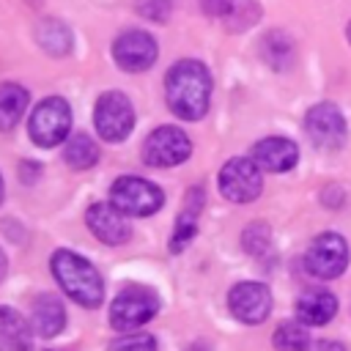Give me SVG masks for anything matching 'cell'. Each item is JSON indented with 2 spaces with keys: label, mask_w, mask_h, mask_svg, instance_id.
<instances>
[{
  "label": "cell",
  "mask_w": 351,
  "mask_h": 351,
  "mask_svg": "<svg viewBox=\"0 0 351 351\" xmlns=\"http://www.w3.org/2000/svg\"><path fill=\"white\" fill-rule=\"evenodd\" d=\"M165 101L181 121H200L211 101V74L200 60L184 58L165 74Z\"/></svg>",
  "instance_id": "1"
},
{
  "label": "cell",
  "mask_w": 351,
  "mask_h": 351,
  "mask_svg": "<svg viewBox=\"0 0 351 351\" xmlns=\"http://www.w3.org/2000/svg\"><path fill=\"white\" fill-rule=\"evenodd\" d=\"M52 274L58 285L66 291V296L82 307H99L104 302V282L96 266L77 255L74 250H58L49 261Z\"/></svg>",
  "instance_id": "2"
},
{
  "label": "cell",
  "mask_w": 351,
  "mask_h": 351,
  "mask_svg": "<svg viewBox=\"0 0 351 351\" xmlns=\"http://www.w3.org/2000/svg\"><path fill=\"white\" fill-rule=\"evenodd\" d=\"M159 313V296L148 285H123L110 302V326L115 332H132L148 324Z\"/></svg>",
  "instance_id": "3"
},
{
  "label": "cell",
  "mask_w": 351,
  "mask_h": 351,
  "mask_svg": "<svg viewBox=\"0 0 351 351\" xmlns=\"http://www.w3.org/2000/svg\"><path fill=\"white\" fill-rule=\"evenodd\" d=\"M69 129H71V107L60 96L41 99L27 118L30 140L38 148H55V145L66 143V137H71Z\"/></svg>",
  "instance_id": "4"
},
{
  "label": "cell",
  "mask_w": 351,
  "mask_h": 351,
  "mask_svg": "<svg viewBox=\"0 0 351 351\" xmlns=\"http://www.w3.org/2000/svg\"><path fill=\"white\" fill-rule=\"evenodd\" d=\"M110 203L126 217H151L165 206V192L140 176H121L110 186Z\"/></svg>",
  "instance_id": "5"
},
{
  "label": "cell",
  "mask_w": 351,
  "mask_h": 351,
  "mask_svg": "<svg viewBox=\"0 0 351 351\" xmlns=\"http://www.w3.org/2000/svg\"><path fill=\"white\" fill-rule=\"evenodd\" d=\"M93 126H96L99 137L107 143L126 140L129 132L134 129V107H132L129 96L121 90H104L93 107Z\"/></svg>",
  "instance_id": "6"
},
{
  "label": "cell",
  "mask_w": 351,
  "mask_h": 351,
  "mask_svg": "<svg viewBox=\"0 0 351 351\" xmlns=\"http://www.w3.org/2000/svg\"><path fill=\"white\" fill-rule=\"evenodd\" d=\"M217 184H219L222 197H228L230 203H250L261 195L263 176L252 156H233L222 165Z\"/></svg>",
  "instance_id": "7"
},
{
  "label": "cell",
  "mask_w": 351,
  "mask_h": 351,
  "mask_svg": "<svg viewBox=\"0 0 351 351\" xmlns=\"http://www.w3.org/2000/svg\"><path fill=\"white\" fill-rule=\"evenodd\" d=\"M192 143L178 126H159L143 140V162L151 167H176L186 162Z\"/></svg>",
  "instance_id": "8"
},
{
  "label": "cell",
  "mask_w": 351,
  "mask_h": 351,
  "mask_svg": "<svg viewBox=\"0 0 351 351\" xmlns=\"http://www.w3.org/2000/svg\"><path fill=\"white\" fill-rule=\"evenodd\" d=\"M304 266L313 277H321V280H332V277H340L348 266V244L343 236L337 233H321L310 247H307V255H304Z\"/></svg>",
  "instance_id": "9"
},
{
  "label": "cell",
  "mask_w": 351,
  "mask_h": 351,
  "mask_svg": "<svg viewBox=\"0 0 351 351\" xmlns=\"http://www.w3.org/2000/svg\"><path fill=\"white\" fill-rule=\"evenodd\" d=\"M304 129L315 148L335 151L346 143V118L332 101H321V104L310 107L307 118H304Z\"/></svg>",
  "instance_id": "10"
},
{
  "label": "cell",
  "mask_w": 351,
  "mask_h": 351,
  "mask_svg": "<svg viewBox=\"0 0 351 351\" xmlns=\"http://www.w3.org/2000/svg\"><path fill=\"white\" fill-rule=\"evenodd\" d=\"M112 58L123 71H145L156 63L159 47L156 38L145 30H126L112 44Z\"/></svg>",
  "instance_id": "11"
},
{
  "label": "cell",
  "mask_w": 351,
  "mask_h": 351,
  "mask_svg": "<svg viewBox=\"0 0 351 351\" xmlns=\"http://www.w3.org/2000/svg\"><path fill=\"white\" fill-rule=\"evenodd\" d=\"M228 307L241 324H261L271 313V291L263 282H239L228 293Z\"/></svg>",
  "instance_id": "12"
},
{
  "label": "cell",
  "mask_w": 351,
  "mask_h": 351,
  "mask_svg": "<svg viewBox=\"0 0 351 351\" xmlns=\"http://www.w3.org/2000/svg\"><path fill=\"white\" fill-rule=\"evenodd\" d=\"M85 222L90 233L101 244H110V247H118L132 236V225L126 222V214L118 211L112 203H93L85 214Z\"/></svg>",
  "instance_id": "13"
},
{
  "label": "cell",
  "mask_w": 351,
  "mask_h": 351,
  "mask_svg": "<svg viewBox=\"0 0 351 351\" xmlns=\"http://www.w3.org/2000/svg\"><path fill=\"white\" fill-rule=\"evenodd\" d=\"M252 159L261 170L269 173H285L299 162V148L288 137H263L252 145Z\"/></svg>",
  "instance_id": "14"
},
{
  "label": "cell",
  "mask_w": 351,
  "mask_h": 351,
  "mask_svg": "<svg viewBox=\"0 0 351 351\" xmlns=\"http://www.w3.org/2000/svg\"><path fill=\"white\" fill-rule=\"evenodd\" d=\"M203 11L208 16L225 19L230 30L250 27L258 19V14H261L255 0H203Z\"/></svg>",
  "instance_id": "15"
},
{
  "label": "cell",
  "mask_w": 351,
  "mask_h": 351,
  "mask_svg": "<svg viewBox=\"0 0 351 351\" xmlns=\"http://www.w3.org/2000/svg\"><path fill=\"white\" fill-rule=\"evenodd\" d=\"M203 189L200 186H192L186 192V200H184V208L176 219V230H173V239H170V252H181L197 233V217L203 211Z\"/></svg>",
  "instance_id": "16"
},
{
  "label": "cell",
  "mask_w": 351,
  "mask_h": 351,
  "mask_svg": "<svg viewBox=\"0 0 351 351\" xmlns=\"http://www.w3.org/2000/svg\"><path fill=\"white\" fill-rule=\"evenodd\" d=\"M337 313V299L329 291H307L296 299V318L304 326H324Z\"/></svg>",
  "instance_id": "17"
},
{
  "label": "cell",
  "mask_w": 351,
  "mask_h": 351,
  "mask_svg": "<svg viewBox=\"0 0 351 351\" xmlns=\"http://www.w3.org/2000/svg\"><path fill=\"white\" fill-rule=\"evenodd\" d=\"M0 351H33V332L22 313L0 307Z\"/></svg>",
  "instance_id": "18"
},
{
  "label": "cell",
  "mask_w": 351,
  "mask_h": 351,
  "mask_svg": "<svg viewBox=\"0 0 351 351\" xmlns=\"http://www.w3.org/2000/svg\"><path fill=\"white\" fill-rule=\"evenodd\" d=\"M66 326V307L58 296L52 293H41L33 302V329L41 337H55L60 335V329Z\"/></svg>",
  "instance_id": "19"
},
{
  "label": "cell",
  "mask_w": 351,
  "mask_h": 351,
  "mask_svg": "<svg viewBox=\"0 0 351 351\" xmlns=\"http://www.w3.org/2000/svg\"><path fill=\"white\" fill-rule=\"evenodd\" d=\"M27 101H30L27 88L16 82H0V132H11L22 121Z\"/></svg>",
  "instance_id": "20"
},
{
  "label": "cell",
  "mask_w": 351,
  "mask_h": 351,
  "mask_svg": "<svg viewBox=\"0 0 351 351\" xmlns=\"http://www.w3.org/2000/svg\"><path fill=\"white\" fill-rule=\"evenodd\" d=\"M36 41H38V47H41L44 52H49V55H55V58H63V55L71 52L74 36H71V30H69L66 22L49 16V19H41V22L36 25Z\"/></svg>",
  "instance_id": "21"
},
{
  "label": "cell",
  "mask_w": 351,
  "mask_h": 351,
  "mask_svg": "<svg viewBox=\"0 0 351 351\" xmlns=\"http://www.w3.org/2000/svg\"><path fill=\"white\" fill-rule=\"evenodd\" d=\"M63 162L74 170H88L99 162V145L85 132H74L63 145Z\"/></svg>",
  "instance_id": "22"
},
{
  "label": "cell",
  "mask_w": 351,
  "mask_h": 351,
  "mask_svg": "<svg viewBox=\"0 0 351 351\" xmlns=\"http://www.w3.org/2000/svg\"><path fill=\"white\" fill-rule=\"evenodd\" d=\"M261 58L271 69H288L293 60V41L282 30H271L261 38Z\"/></svg>",
  "instance_id": "23"
},
{
  "label": "cell",
  "mask_w": 351,
  "mask_h": 351,
  "mask_svg": "<svg viewBox=\"0 0 351 351\" xmlns=\"http://www.w3.org/2000/svg\"><path fill=\"white\" fill-rule=\"evenodd\" d=\"M274 348L277 351H307L310 346V335L304 329V324H296V321H285L274 329V337H271Z\"/></svg>",
  "instance_id": "24"
},
{
  "label": "cell",
  "mask_w": 351,
  "mask_h": 351,
  "mask_svg": "<svg viewBox=\"0 0 351 351\" xmlns=\"http://www.w3.org/2000/svg\"><path fill=\"white\" fill-rule=\"evenodd\" d=\"M271 244V230L266 222H252L244 228L241 233V247L250 252V255H263Z\"/></svg>",
  "instance_id": "25"
},
{
  "label": "cell",
  "mask_w": 351,
  "mask_h": 351,
  "mask_svg": "<svg viewBox=\"0 0 351 351\" xmlns=\"http://www.w3.org/2000/svg\"><path fill=\"white\" fill-rule=\"evenodd\" d=\"M107 351H156V340L148 332H123V337L112 340Z\"/></svg>",
  "instance_id": "26"
},
{
  "label": "cell",
  "mask_w": 351,
  "mask_h": 351,
  "mask_svg": "<svg viewBox=\"0 0 351 351\" xmlns=\"http://www.w3.org/2000/svg\"><path fill=\"white\" fill-rule=\"evenodd\" d=\"M134 8H137V14L145 16V19L167 22V19H170V11H173V3H170V0H137Z\"/></svg>",
  "instance_id": "27"
},
{
  "label": "cell",
  "mask_w": 351,
  "mask_h": 351,
  "mask_svg": "<svg viewBox=\"0 0 351 351\" xmlns=\"http://www.w3.org/2000/svg\"><path fill=\"white\" fill-rule=\"evenodd\" d=\"M321 203L329 206V208H340V206L346 203V192H343L340 186H326V189L321 192Z\"/></svg>",
  "instance_id": "28"
},
{
  "label": "cell",
  "mask_w": 351,
  "mask_h": 351,
  "mask_svg": "<svg viewBox=\"0 0 351 351\" xmlns=\"http://www.w3.org/2000/svg\"><path fill=\"white\" fill-rule=\"evenodd\" d=\"M38 170H41V167H38V165H33V162H22V165H19V173L25 176V181H27V184H33V181H36V173H38ZM22 176H19V178H22Z\"/></svg>",
  "instance_id": "29"
},
{
  "label": "cell",
  "mask_w": 351,
  "mask_h": 351,
  "mask_svg": "<svg viewBox=\"0 0 351 351\" xmlns=\"http://www.w3.org/2000/svg\"><path fill=\"white\" fill-rule=\"evenodd\" d=\"M313 351H346L337 340H318L315 346H313Z\"/></svg>",
  "instance_id": "30"
},
{
  "label": "cell",
  "mask_w": 351,
  "mask_h": 351,
  "mask_svg": "<svg viewBox=\"0 0 351 351\" xmlns=\"http://www.w3.org/2000/svg\"><path fill=\"white\" fill-rule=\"evenodd\" d=\"M186 351H211V346L208 343H192V346H186Z\"/></svg>",
  "instance_id": "31"
},
{
  "label": "cell",
  "mask_w": 351,
  "mask_h": 351,
  "mask_svg": "<svg viewBox=\"0 0 351 351\" xmlns=\"http://www.w3.org/2000/svg\"><path fill=\"white\" fill-rule=\"evenodd\" d=\"M5 271H8V263H5V252L0 250V280L5 277Z\"/></svg>",
  "instance_id": "32"
},
{
  "label": "cell",
  "mask_w": 351,
  "mask_h": 351,
  "mask_svg": "<svg viewBox=\"0 0 351 351\" xmlns=\"http://www.w3.org/2000/svg\"><path fill=\"white\" fill-rule=\"evenodd\" d=\"M3 197H5V184H3V176H0V203H3Z\"/></svg>",
  "instance_id": "33"
},
{
  "label": "cell",
  "mask_w": 351,
  "mask_h": 351,
  "mask_svg": "<svg viewBox=\"0 0 351 351\" xmlns=\"http://www.w3.org/2000/svg\"><path fill=\"white\" fill-rule=\"evenodd\" d=\"M346 33H348V41H351V22H348V30Z\"/></svg>",
  "instance_id": "34"
}]
</instances>
